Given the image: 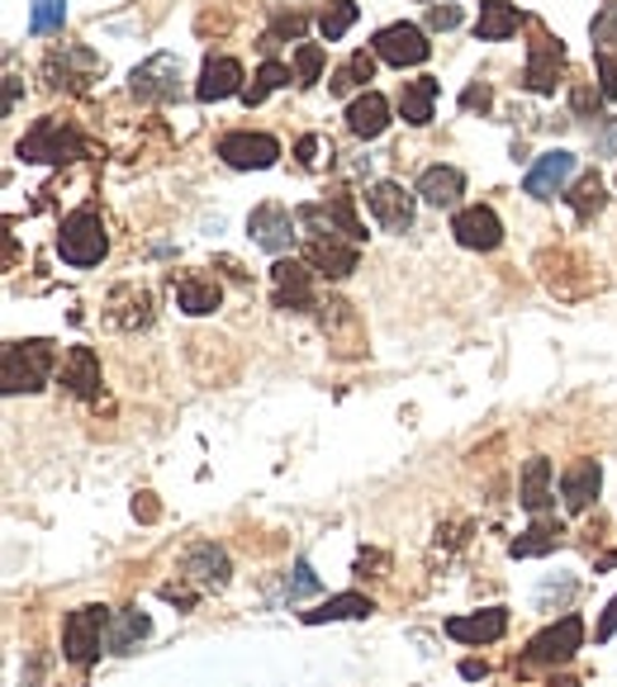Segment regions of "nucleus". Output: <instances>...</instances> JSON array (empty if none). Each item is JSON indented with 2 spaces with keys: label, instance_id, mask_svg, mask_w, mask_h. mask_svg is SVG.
I'll use <instances>...</instances> for the list:
<instances>
[{
  "label": "nucleus",
  "instance_id": "f257e3e1",
  "mask_svg": "<svg viewBox=\"0 0 617 687\" xmlns=\"http://www.w3.org/2000/svg\"><path fill=\"white\" fill-rule=\"evenodd\" d=\"M105 251H109V237H105V218L91 210H76L62 218V233H57V257L76 266V270H86V266H100L105 261Z\"/></svg>",
  "mask_w": 617,
  "mask_h": 687
},
{
  "label": "nucleus",
  "instance_id": "f03ea898",
  "mask_svg": "<svg viewBox=\"0 0 617 687\" xmlns=\"http://www.w3.org/2000/svg\"><path fill=\"white\" fill-rule=\"evenodd\" d=\"M109 616L105 607H76V612L67 616V626H62V654H67V664L86 668L100 659V650H109Z\"/></svg>",
  "mask_w": 617,
  "mask_h": 687
},
{
  "label": "nucleus",
  "instance_id": "7ed1b4c3",
  "mask_svg": "<svg viewBox=\"0 0 617 687\" xmlns=\"http://www.w3.org/2000/svg\"><path fill=\"white\" fill-rule=\"evenodd\" d=\"M53 375V346L47 342H10L0 356V379L6 394H39Z\"/></svg>",
  "mask_w": 617,
  "mask_h": 687
},
{
  "label": "nucleus",
  "instance_id": "20e7f679",
  "mask_svg": "<svg viewBox=\"0 0 617 687\" xmlns=\"http://www.w3.org/2000/svg\"><path fill=\"white\" fill-rule=\"evenodd\" d=\"M584 645V621L570 612L561 621H551L546 631H536L528 641V654H522V668H556V664H570Z\"/></svg>",
  "mask_w": 617,
  "mask_h": 687
},
{
  "label": "nucleus",
  "instance_id": "39448f33",
  "mask_svg": "<svg viewBox=\"0 0 617 687\" xmlns=\"http://www.w3.org/2000/svg\"><path fill=\"white\" fill-rule=\"evenodd\" d=\"M14 152H20L24 162H72V157H82V138H76L62 119H43L20 138Z\"/></svg>",
  "mask_w": 617,
  "mask_h": 687
},
{
  "label": "nucleus",
  "instance_id": "423d86ee",
  "mask_svg": "<svg viewBox=\"0 0 617 687\" xmlns=\"http://www.w3.org/2000/svg\"><path fill=\"white\" fill-rule=\"evenodd\" d=\"M299 223H295V214L285 210V204H276V200H266V204H257L252 210V218H247V233H252V243L257 247H266L272 257H285V251L295 247V233Z\"/></svg>",
  "mask_w": 617,
  "mask_h": 687
},
{
  "label": "nucleus",
  "instance_id": "0eeeda50",
  "mask_svg": "<svg viewBox=\"0 0 617 687\" xmlns=\"http://www.w3.org/2000/svg\"><path fill=\"white\" fill-rule=\"evenodd\" d=\"M272 299H276V309H285V313L319 309V303H313V266H299L290 257H280L272 266Z\"/></svg>",
  "mask_w": 617,
  "mask_h": 687
},
{
  "label": "nucleus",
  "instance_id": "6e6552de",
  "mask_svg": "<svg viewBox=\"0 0 617 687\" xmlns=\"http://www.w3.org/2000/svg\"><path fill=\"white\" fill-rule=\"evenodd\" d=\"M219 157L233 167V171H266V167H276V157H280V142L272 133H224L219 138Z\"/></svg>",
  "mask_w": 617,
  "mask_h": 687
},
{
  "label": "nucleus",
  "instance_id": "1a4fd4ad",
  "mask_svg": "<svg viewBox=\"0 0 617 687\" xmlns=\"http://www.w3.org/2000/svg\"><path fill=\"white\" fill-rule=\"evenodd\" d=\"M427 53H433V43L418 24H385L375 34V57L390 62V67H418V62H427Z\"/></svg>",
  "mask_w": 617,
  "mask_h": 687
},
{
  "label": "nucleus",
  "instance_id": "9d476101",
  "mask_svg": "<svg viewBox=\"0 0 617 687\" xmlns=\"http://www.w3.org/2000/svg\"><path fill=\"white\" fill-rule=\"evenodd\" d=\"M451 233H456V243H461L466 251H494V247L503 243V223H499V214L489 210V204H470V210H456Z\"/></svg>",
  "mask_w": 617,
  "mask_h": 687
},
{
  "label": "nucleus",
  "instance_id": "9b49d317",
  "mask_svg": "<svg viewBox=\"0 0 617 687\" xmlns=\"http://www.w3.org/2000/svg\"><path fill=\"white\" fill-rule=\"evenodd\" d=\"M366 210L375 214L380 228H390V233L414 228V195H408L404 185H394V181H375L366 190Z\"/></svg>",
  "mask_w": 617,
  "mask_h": 687
},
{
  "label": "nucleus",
  "instance_id": "f8f14e48",
  "mask_svg": "<svg viewBox=\"0 0 617 687\" xmlns=\"http://www.w3.org/2000/svg\"><path fill=\"white\" fill-rule=\"evenodd\" d=\"M129 90L138 95V100H171V95L181 90V62L171 57V53L148 57L142 67H134Z\"/></svg>",
  "mask_w": 617,
  "mask_h": 687
},
{
  "label": "nucleus",
  "instance_id": "ddd939ff",
  "mask_svg": "<svg viewBox=\"0 0 617 687\" xmlns=\"http://www.w3.org/2000/svg\"><path fill=\"white\" fill-rule=\"evenodd\" d=\"M181 579H190L204 593H214V588L228 583V555L224 546H214V540H200V546H190L185 559H181Z\"/></svg>",
  "mask_w": 617,
  "mask_h": 687
},
{
  "label": "nucleus",
  "instance_id": "4468645a",
  "mask_svg": "<svg viewBox=\"0 0 617 687\" xmlns=\"http://www.w3.org/2000/svg\"><path fill=\"white\" fill-rule=\"evenodd\" d=\"M561 72H565V43L551 39V34H536L532 53H528V76H522L528 90L551 95V90H556V82H561Z\"/></svg>",
  "mask_w": 617,
  "mask_h": 687
},
{
  "label": "nucleus",
  "instance_id": "2eb2a0df",
  "mask_svg": "<svg viewBox=\"0 0 617 687\" xmlns=\"http://www.w3.org/2000/svg\"><path fill=\"white\" fill-rule=\"evenodd\" d=\"M503 631H509V607H485V612L447 621V635L461 645H494V641H503Z\"/></svg>",
  "mask_w": 617,
  "mask_h": 687
},
{
  "label": "nucleus",
  "instance_id": "dca6fc26",
  "mask_svg": "<svg viewBox=\"0 0 617 687\" xmlns=\"http://www.w3.org/2000/svg\"><path fill=\"white\" fill-rule=\"evenodd\" d=\"M570 175H575V152H546L542 162L522 175V190H528L532 200H556Z\"/></svg>",
  "mask_w": 617,
  "mask_h": 687
},
{
  "label": "nucleus",
  "instance_id": "f3484780",
  "mask_svg": "<svg viewBox=\"0 0 617 687\" xmlns=\"http://www.w3.org/2000/svg\"><path fill=\"white\" fill-rule=\"evenodd\" d=\"M598 489H604V470L594 460H575L561 474V503L565 513H589V503H598Z\"/></svg>",
  "mask_w": 617,
  "mask_h": 687
},
{
  "label": "nucleus",
  "instance_id": "a211bd4d",
  "mask_svg": "<svg viewBox=\"0 0 617 687\" xmlns=\"http://www.w3.org/2000/svg\"><path fill=\"white\" fill-rule=\"evenodd\" d=\"M243 62L237 57H210L204 62V72H200V86L195 95L204 105H214V100H228V95H243Z\"/></svg>",
  "mask_w": 617,
  "mask_h": 687
},
{
  "label": "nucleus",
  "instance_id": "6ab92c4d",
  "mask_svg": "<svg viewBox=\"0 0 617 687\" xmlns=\"http://www.w3.org/2000/svg\"><path fill=\"white\" fill-rule=\"evenodd\" d=\"M62 389L76 398H95L100 394V356L91 346H72L67 361H62Z\"/></svg>",
  "mask_w": 617,
  "mask_h": 687
},
{
  "label": "nucleus",
  "instance_id": "aec40b11",
  "mask_svg": "<svg viewBox=\"0 0 617 687\" xmlns=\"http://www.w3.org/2000/svg\"><path fill=\"white\" fill-rule=\"evenodd\" d=\"M461 195H466V175L456 167H427L418 175V200L433 204V210H451Z\"/></svg>",
  "mask_w": 617,
  "mask_h": 687
},
{
  "label": "nucleus",
  "instance_id": "412c9836",
  "mask_svg": "<svg viewBox=\"0 0 617 687\" xmlns=\"http://www.w3.org/2000/svg\"><path fill=\"white\" fill-rule=\"evenodd\" d=\"M385 124H390V100L380 90H366V95H357L352 105H347V129H352L357 138H380L385 133Z\"/></svg>",
  "mask_w": 617,
  "mask_h": 687
},
{
  "label": "nucleus",
  "instance_id": "4be33fe9",
  "mask_svg": "<svg viewBox=\"0 0 617 687\" xmlns=\"http://www.w3.org/2000/svg\"><path fill=\"white\" fill-rule=\"evenodd\" d=\"M305 261L328 280H347L357 270V243H305Z\"/></svg>",
  "mask_w": 617,
  "mask_h": 687
},
{
  "label": "nucleus",
  "instance_id": "5701e85b",
  "mask_svg": "<svg viewBox=\"0 0 617 687\" xmlns=\"http://www.w3.org/2000/svg\"><path fill=\"white\" fill-rule=\"evenodd\" d=\"M518 503L528 507V513H546L551 503V460L546 455H532L528 465H522V484H518Z\"/></svg>",
  "mask_w": 617,
  "mask_h": 687
},
{
  "label": "nucleus",
  "instance_id": "b1692460",
  "mask_svg": "<svg viewBox=\"0 0 617 687\" xmlns=\"http://www.w3.org/2000/svg\"><path fill=\"white\" fill-rule=\"evenodd\" d=\"M522 24L518 6H503V0H489V6H480V20H475V39L480 43H503L513 39Z\"/></svg>",
  "mask_w": 617,
  "mask_h": 687
},
{
  "label": "nucleus",
  "instance_id": "393cba45",
  "mask_svg": "<svg viewBox=\"0 0 617 687\" xmlns=\"http://www.w3.org/2000/svg\"><path fill=\"white\" fill-rule=\"evenodd\" d=\"M371 612H375L371 598H361V593H338V598L319 602L313 612H305V626H323V621H366Z\"/></svg>",
  "mask_w": 617,
  "mask_h": 687
},
{
  "label": "nucleus",
  "instance_id": "a878e982",
  "mask_svg": "<svg viewBox=\"0 0 617 687\" xmlns=\"http://www.w3.org/2000/svg\"><path fill=\"white\" fill-rule=\"evenodd\" d=\"M47 72L67 76V86H91L100 76V57L86 53V47H62V53L47 57Z\"/></svg>",
  "mask_w": 617,
  "mask_h": 687
},
{
  "label": "nucleus",
  "instance_id": "bb28decb",
  "mask_svg": "<svg viewBox=\"0 0 617 687\" xmlns=\"http://www.w3.org/2000/svg\"><path fill=\"white\" fill-rule=\"evenodd\" d=\"M148 631H152L148 612H142V607H124V612H115V621H109V650L129 654V650H138L142 641H148Z\"/></svg>",
  "mask_w": 617,
  "mask_h": 687
},
{
  "label": "nucleus",
  "instance_id": "cd10ccee",
  "mask_svg": "<svg viewBox=\"0 0 617 687\" xmlns=\"http://www.w3.org/2000/svg\"><path fill=\"white\" fill-rule=\"evenodd\" d=\"M437 82L433 76H418V82H408L400 90V115L404 124H414V129H423V124H433V105H437Z\"/></svg>",
  "mask_w": 617,
  "mask_h": 687
},
{
  "label": "nucleus",
  "instance_id": "c85d7f7f",
  "mask_svg": "<svg viewBox=\"0 0 617 687\" xmlns=\"http://www.w3.org/2000/svg\"><path fill=\"white\" fill-rule=\"evenodd\" d=\"M177 303H181V313H190V318H204V313H214L219 303H224V290H219V280L185 276V280L177 285Z\"/></svg>",
  "mask_w": 617,
  "mask_h": 687
},
{
  "label": "nucleus",
  "instance_id": "c756f323",
  "mask_svg": "<svg viewBox=\"0 0 617 687\" xmlns=\"http://www.w3.org/2000/svg\"><path fill=\"white\" fill-rule=\"evenodd\" d=\"M556 546H561V526L556 522H532L509 550H513V559H536V555H551Z\"/></svg>",
  "mask_w": 617,
  "mask_h": 687
},
{
  "label": "nucleus",
  "instance_id": "7c9ffc66",
  "mask_svg": "<svg viewBox=\"0 0 617 687\" xmlns=\"http://www.w3.org/2000/svg\"><path fill=\"white\" fill-rule=\"evenodd\" d=\"M371 76H375V57H371V53H352V57H347V67H342V72H332L328 90H332V95H352L357 86H366Z\"/></svg>",
  "mask_w": 617,
  "mask_h": 687
},
{
  "label": "nucleus",
  "instance_id": "2f4dec72",
  "mask_svg": "<svg viewBox=\"0 0 617 687\" xmlns=\"http://www.w3.org/2000/svg\"><path fill=\"white\" fill-rule=\"evenodd\" d=\"M608 204V190H604V181L589 171V175H579V185L570 190V210H575V218H594L598 210Z\"/></svg>",
  "mask_w": 617,
  "mask_h": 687
},
{
  "label": "nucleus",
  "instance_id": "473e14b6",
  "mask_svg": "<svg viewBox=\"0 0 617 687\" xmlns=\"http://www.w3.org/2000/svg\"><path fill=\"white\" fill-rule=\"evenodd\" d=\"M352 24H357V0H328V10L319 14V34H323V43H338Z\"/></svg>",
  "mask_w": 617,
  "mask_h": 687
},
{
  "label": "nucleus",
  "instance_id": "72a5a7b5",
  "mask_svg": "<svg viewBox=\"0 0 617 687\" xmlns=\"http://www.w3.org/2000/svg\"><path fill=\"white\" fill-rule=\"evenodd\" d=\"M280 86H290V67H285V62H266V67L252 76V86L243 90V100H247V105H262L266 95L280 90Z\"/></svg>",
  "mask_w": 617,
  "mask_h": 687
},
{
  "label": "nucleus",
  "instance_id": "f704fd0d",
  "mask_svg": "<svg viewBox=\"0 0 617 687\" xmlns=\"http://www.w3.org/2000/svg\"><path fill=\"white\" fill-rule=\"evenodd\" d=\"M67 20V0H34L29 6V34H62Z\"/></svg>",
  "mask_w": 617,
  "mask_h": 687
},
{
  "label": "nucleus",
  "instance_id": "c9c22d12",
  "mask_svg": "<svg viewBox=\"0 0 617 687\" xmlns=\"http://www.w3.org/2000/svg\"><path fill=\"white\" fill-rule=\"evenodd\" d=\"M323 72V43H299L295 47V82L299 86H313Z\"/></svg>",
  "mask_w": 617,
  "mask_h": 687
},
{
  "label": "nucleus",
  "instance_id": "e433bc0d",
  "mask_svg": "<svg viewBox=\"0 0 617 687\" xmlns=\"http://www.w3.org/2000/svg\"><path fill=\"white\" fill-rule=\"evenodd\" d=\"M589 34H594V43H598V53H608V47H617V0L594 14Z\"/></svg>",
  "mask_w": 617,
  "mask_h": 687
},
{
  "label": "nucleus",
  "instance_id": "4c0bfd02",
  "mask_svg": "<svg viewBox=\"0 0 617 687\" xmlns=\"http://www.w3.org/2000/svg\"><path fill=\"white\" fill-rule=\"evenodd\" d=\"M309 593H319V573H313L309 559H295V579L285 583V598L299 602V598H309Z\"/></svg>",
  "mask_w": 617,
  "mask_h": 687
},
{
  "label": "nucleus",
  "instance_id": "58836bf2",
  "mask_svg": "<svg viewBox=\"0 0 617 687\" xmlns=\"http://www.w3.org/2000/svg\"><path fill=\"white\" fill-rule=\"evenodd\" d=\"M598 95L617 105V57L613 53H598Z\"/></svg>",
  "mask_w": 617,
  "mask_h": 687
},
{
  "label": "nucleus",
  "instance_id": "ea45409f",
  "mask_svg": "<svg viewBox=\"0 0 617 687\" xmlns=\"http://www.w3.org/2000/svg\"><path fill=\"white\" fill-rule=\"evenodd\" d=\"M456 24H461V10L456 6H427V29H442V34H447Z\"/></svg>",
  "mask_w": 617,
  "mask_h": 687
},
{
  "label": "nucleus",
  "instance_id": "a19ab883",
  "mask_svg": "<svg viewBox=\"0 0 617 687\" xmlns=\"http://www.w3.org/2000/svg\"><path fill=\"white\" fill-rule=\"evenodd\" d=\"M319 148H323V142L309 133V138H299V142H295V157H299L305 167H313V162H319Z\"/></svg>",
  "mask_w": 617,
  "mask_h": 687
},
{
  "label": "nucleus",
  "instance_id": "79ce46f5",
  "mask_svg": "<svg viewBox=\"0 0 617 687\" xmlns=\"http://www.w3.org/2000/svg\"><path fill=\"white\" fill-rule=\"evenodd\" d=\"M594 148L604 152V157H617V119H608V124H604V133L594 138Z\"/></svg>",
  "mask_w": 617,
  "mask_h": 687
},
{
  "label": "nucleus",
  "instance_id": "37998d69",
  "mask_svg": "<svg viewBox=\"0 0 617 687\" xmlns=\"http://www.w3.org/2000/svg\"><path fill=\"white\" fill-rule=\"evenodd\" d=\"M617 635V598L604 607V616H598V641H613Z\"/></svg>",
  "mask_w": 617,
  "mask_h": 687
},
{
  "label": "nucleus",
  "instance_id": "c03bdc74",
  "mask_svg": "<svg viewBox=\"0 0 617 687\" xmlns=\"http://www.w3.org/2000/svg\"><path fill=\"white\" fill-rule=\"evenodd\" d=\"M598 100H604V95H598V90H589V86H579V90H575V115H589V109H594V115H598Z\"/></svg>",
  "mask_w": 617,
  "mask_h": 687
},
{
  "label": "nucleus",
  "instance_id": "a18cd8bd",
  "mask_svg": "<svg viewBox=\"0 0 617 687\" xmlns=\"http://www.w3.org/2000/svg\"><path fill=\"white\" fill-rule=\"evenodd\" d=\"M461 105H466V109H475V105L485 109V105H489V86H470V90L461 95Z\"/></svg>",
  "mask_w": 617,
  "mask_h": 687
},
{
  "label": "nucleus",
  "instance_id": "49530a36",
  "mask_svg": "<svg viewBox=\"0 0 617 687\" xmlns=\"http://www.w3.org/2000/svg\"><path fill=\"white\" fill-rule=\"evenodd\" d=\"M134 517H142V522H152V517H157V503H152V493H142V503H134Z\"/></svg>",
  "mask_w": 617,
  "mask_h": 687
},
{
  "label": "nucleus",
  "instance_id": "de8ad7c7",
  "mask_svg": "<svg viewBox=\"0 0 617 687\" xmlns=\"http://www.w3.org/2000/svg\"><path fill=\"white\" fill-rule=\"evenodd\" d=\"M485 674H489V668H485V664H475V659L461 664V678H470V683H475V678H485Z\"/></svg>",
  "mask_w": 617,
  "mask_h": 687
},
{
  "label": "nucleus",
  "instance_id": "09e8293b",
  "mask_svg": "<svg viewBox=\"0 0 617 687\" xmlns=\"http://www.w3.org/2000/svg\"><path fill=\"white\" fill-rule=\"evenodd\" d=\"M14 100H20V82L10 76V82H6V109H14Z\"/></svg>",
  "mask_w": 617,
  "mask_h": 687
},
{
  "label": "nucleus",
  "instance_id": "8fccbe9b",
  "mask_svg": "<svg viewBox=\"0 0 617 687\" xmlns=\"http://www.w3.org/2000/svg\"><path fill=\"white\" fill-rule=\"evenodd\" d=\"M546 687H579L575 678H556V683H546Z\"/></svg>",
  "mask_w": 617,
  "mask_h": 687
}]
</instances>
